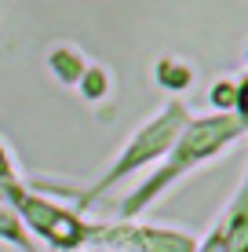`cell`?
Segmentation results:
<instances>
[{"label":"cell","instance_id":"5","mask_svg":"<svg viewBox=\"0 0 248 252\" xmlns=\"http://www.w3.org/2000/svg\"><path fill=\"white\" fill-rule=\"evenodd\" d=\"M128 238L139 252H197V245L186 234L175 230H132Z\"/></svg>","mask_w":248,"mask_h":252},{"label":"cell","instance_id":"2","mask_svg":"<svg viewBox=\"0 0 248 252\" xmlns=\"http://www.w3.org/2000/svg\"><path fill=\"white\" fill-rule=\"evenodd\" d=\"M186 121H190V117H186L183 102H172V106H168L165 114H157V117H153L150 125L139 132V135L132 139V143L124 146V154L117 158V164H113V168H110L106 176L99 179L95 187L88 190V197H84V201H91V197L102 194L106 187L121 183V179H124V176H132V172L139 168V164H146V161H153V158H161L165 150H172V143L179 139V132L186 128Z\"/></svg>","mask_w":248,"mask_h":252},{"label":"cell","instance_id":"3","mask_svg":"<svg viewBox=\"0 0 248 252\" xmlns=\"http://www.w3.org/2000/svg\"><path fill=\"white\" fill-rule=\"evenodd\" d=\"M15 201L22 205V212H26V220L33 223L44 238L51 241V245H58V249H73V245H81L84 241V223L77 220V216L70 212H62V208H55V205H44V201H37V197H15Z\"/></svg>","mask_w":248,"mask_h":252},{"label":"cell","instance_id":"4","mask_svg":"<svg viewBox=\"0 0 248 252\" xmlns=\"http://www.w3.org/2000/svg\"><path fill=\"white\" fill-rule=\"evenodd\" d=\"M201 252H248V179H245L241 197L230 205L226 220L216 227V234L208 238V245Z\"/></svg>","mask_w":248,"mask_h":252},{"label":"cell","instance_id":"1","mask_svg":"<svg viewBox=\"0 0 248 252\" xmlns=\"http://www.w3.org/2000/svg\"><path fill=\"white\" fill-rule=\"evenodd\" d=\"M245 121L237 114H219V117H204V121H186V128L179 132V139L172 143V158H168L165 168H157L146 183L139 187V194H132L124 201V216L142 212L161 190H168L175 179H183L190 168H197L201 161L216 158L219 150H226L237 135L245 132Z\"/></svg>","mask_w":248,"mask_h":252}]
</instances>
